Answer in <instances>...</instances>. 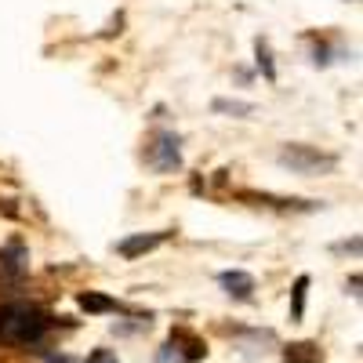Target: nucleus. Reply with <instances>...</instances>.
Listing matches in <instances>:
<instances>
[{
    "mask_svg": "<svg viewBox=\"0 0 363 363\" xmlns=\"http://www.w3.org/2000/svg\"><path fill=\"white\" fill-rule=\"evenodd\" d=\"M284 363H323L320 342H291L284 345Z\"/></svg>",
    "mask_w": 363,
    "mask_h": 363,
    "instance_id": "nucleus-9",
    "label": "nucleus"
},
{
    "mask_svg": "<svg viewBox=\"0 0 363 363\" xmlns=\"http://www.w3.org/2000/svg\"><path fill=\"white\" fill-rule=\"evenodd\" d=\"M0 265H4L8 272H15V277L29 269V251L22 247V240H11V244L0 251Z\"/></svg>",
    "mask_w": 363,
    "mask_h": 363,
    "instance_id": "nucleus-11",
    "label": "nucleus"
},
{
    "mask_svg": "<svg viewBox=\"0 0 363 363\" xmlns=\"http://www.w3.org/2000/svg\"><path fill=\"white\" fill-rule=\"evenodd\" d=\"M167 240H171V229L135 233V236H128V240H120V244H116V255L128 258V262H135V258H142V255H153L160 244H167Z\"/></svg>",
    "mask_w": 363,
    "mask_h": 363,
    "instance_id": "nucleus-5",
    "label": "nucleus"
},
{
    "mask_svg": "<svg viewBox=\"0 0 363 363\" xmlns=\"http://www.w3.org/2000/svg\"><path fill=\"white\" fill-rule=\"evenodd\" d=\"M77 306H80L87 316H106V313H120V309H124L116 298L99 294V291H80V294H77Z\"/></svg>",
    "mask_w": 363,
    "mask_h": 363,
    "instance_id": "nucleus-7",
    "label": "nucleus"
},
{
    "mask_svg": "<svg viewBox=\"0 0 363 363\" xmlns=\"http://www.w3.org/2000/svg\"><path fill=\"white\" fill-rule=\"evenodd\" d=\"M164 349H167V352H160V359H171V356H174V359H182V363H200V359L207 356V342H203L200 335H193L189 327H174Z\"/></svg>",
    "mask_w": 363,
    "mask_h": 363,
    "instance_id": "nucleus-4",
    "label": "nucleus"
},
{
    "mask_svg": "<svg viewBox=\"0 0 363 363\" xmlns=\"http://www.w3.org/2000/svg\"><path fill=\"white\" fill-rule=\"evenodd\" d=\"M240 200H255V203H265V207H280V211H313L316 200H294V196H269V193H251L244 189Z\"/></svg>",
    "mask_w": 363,
    "mask_h": 363,
    "instance_id": "nucleus-8",
    "label": "nucleus"
},
{
    "mask_svg": "<svg viewBox=\"0 0 363 363\" xmlns=\"http://www.w3.org/2000/svg\"><path fill=\"white\" fill-rule=\"evenodd\" d=\"M211 109H215L218 116H233V120H247L258 113L255 102H244V99H215L211 102Z\"/></svg>",
    "mask_w": 363,
    "mask_h": 363,
    "instance_id": "nucleus-10",
    "label": "nucleus"
},
{
    "mask_svg": "<svg viewBox=\"0 0 363 363\" xmlns=\"http://www.w3.org/2000/svg\"><path fill=\"white\" fill-rule=\"evenodd\" d=\"M306 294H309V277H298L291 287V320L294 323L306 316Z\"/></svg>",
    "mask_w": 363,
    "mask_h": 363,
    "instance_id": "nucleus-12",
    "label": "nucleus"
},
{
    "mask_svg": "<svg viewBox=\"0 0 363 363\" xmlns=\"http://www.w3.org/2000/svg\"><path fill=\"white\" fill-rule=\"evenodd\" d=\"M218 287L229 294V298H240V301H247L251 294H255V277L251 272H244V269H225V272H218Z\"/></svg>",
    "mask_w": 363,
    "mask_h": 363,
    "instance_id": "nucleus-6",
    "label": "nucleus"
},
{
    "mask_svg": "<svg viewBox=\"0 0 363 363\" xmlns=\"http://www.w3.org/2000/svg\"><path fill=\"white\" fill-rule=\"evenodd\" d=\"M87 363H120L113 349H91L87 352Z\"/></svg>",
    "mask_w": 363,
    "mask_h": 363,
    "instance_id": "nucleus-14",
    "label": "nucleus"
},
{
    "mask_svg": "<svg viewBox=\"0 0 363 363\" xmlns=\"http://www.w3.org/2000/svg\"><path fill=\"white\" fill-rule=\"evenodd\" d=\"M55 327V320L37 309V306H29V301H11V306H0V342L4 345H40L44 335Z\"/></svg>",
    "mask_w": 363,
    "mask_h": 363,
    "instance_id": "nucleus-1",
    "label": "nucleus"
},
{
    "mask_svg": "<svg viewBox=\"0 0 363 363\" xmlns=\"http://www.w3.org/2000/svg\"><path fill=\"white\" fill-rule=\"evenodd\" d=\"M145 164L157 174H174L182 171V138L174 131H157L145 145Z\"/></svg>",
    "mask_w": 363,
    "mask_h": 363,
    "instance_id": "nucleus-3",
    "label": "nucleus"
},
{
    "mask_svg": "<svg viewBox=\"0 0 363 363\" xmlns=\"http://www.w3.org/2000/svg\"><path fill=\"white\" fill-rule=\"evenodd\" d=\"M255 58H258V69H262V77L272 84L277 80V62H272V48H269V40H255Z\"/></svg>",
    "mask_w": 363,
    "mask_h": 363,
    "instance_id": "nucleus-13",
    "label": "nucleus"
},
{
    "mask_svg": "<svg viewBox=\"0 0 363 363\" xmlns=\"http://www.w3.org/2000/svg\"><path fill=\"white\" fill-rule=\"evenodd\" d=\"M277 164L291 174H301V178H320V174H330L338 167V157L323 153L316 145H306V142H287V145H280Z\"/></svg>",
    "mask_w": 363,
    "mask_h": 363,
    "instance_id": "nucleus-2",
    "label": "nucleus"
},
{
    "mask_svg": "<svg viewBox=\"0 0 363 363\" xmlns=\"http://www.w3.org/2000/svg\"><path fill=\"white\" fill-rule=\"evenodd\" d=\"M349 287H352L349 294H352V298H359V277H352V280H349Z\"/></svg>",
    "mask_w": 363,
    "mask_h": 363,
    "instance_id": "nucleus-16",
    "label": "nucleus"
},
{
    "mask_svg": "<svg viewBox=\"0 0 363 363\" xmlns=\"http://www.w3.org/2000/svg\"><path fill=\"white\" fill-rule=\"evenodd\" d=\"M48 363H77V359H73V356H66V352H51V356H48Z\"/></svg>",
    "mask_w": 363,
    "mask_h": 363,
    "instance_id": "nucleus-15",
    "label": "nucleus"
}]
</instances>
